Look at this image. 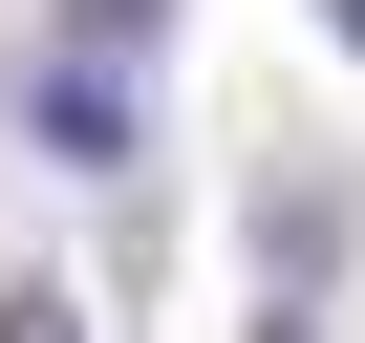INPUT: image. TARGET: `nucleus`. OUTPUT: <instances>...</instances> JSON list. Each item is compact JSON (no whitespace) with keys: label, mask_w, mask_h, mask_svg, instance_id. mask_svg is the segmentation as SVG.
Wrapping results in <instances>:
<instances>
[{"label":"nucleus","mask_w":365,"mask_h":343,"mask_svg":"<svg viewBox=\"0 0 365 343\" xmlns=\"http://www.w3.org/2000/svg\"><path fill=\"white\" fill-rule=\"evenodd\" d=\"M22 150H65V172H129L150 129H129V65H86V43H22Z\"/></svg>","instance_id":"f257e3e1"},{"label":"nucleus","mask_w":365,"mask_h":343,"mask_svg":"<svg viewBox=\"0 0 365 343\" xmlns=\"http://www.w3.org/2000/svg\"><path fill=\"white\" fill-rule=\"evenodd\" d=\"M150 22H172V0H65V43H86V65H129Z\"/></svg>","instance_id":"f03ea898"},{"label":"nucleus","mask_w":365,"mask_h":343,"mask_svg":"<svg viewBox=\"0 0 365 343\" xmlns=\"http://www.w3.org/2000/svg\"><path fill=\"white\" fill-rule=\"evenodd\" d=\"M0 343H86V300H0Z\"/></svg>","instance_id":"7ed1b4c3"},{"label":"nucleus","mask_w":365,"mask_h":343,"mask_svg":"<svg viewBox=\"0 0 365 343\" xmlns=\"http://www.w3.org/2000/svg\"><path fill=\"white\" fill-rule=\"evenodd\" d=\"M258 343H322V300H279V322H258Z\"/></svg>","instance_id":"20e7f679"},{"label":"nucleus","mask_w":365,"mask_h":343,"mask_svg":"<svg viewBox=\"0 0 365 343\" xmlns=\"http://www.w3.org/2000/svg\"><path fill=\"white\" fill-rule=\"evenodd\" d=\"M322 22H344V43H365V0H322Z\"/></svg>","instance_id":"39448f33"}]
</instances>
